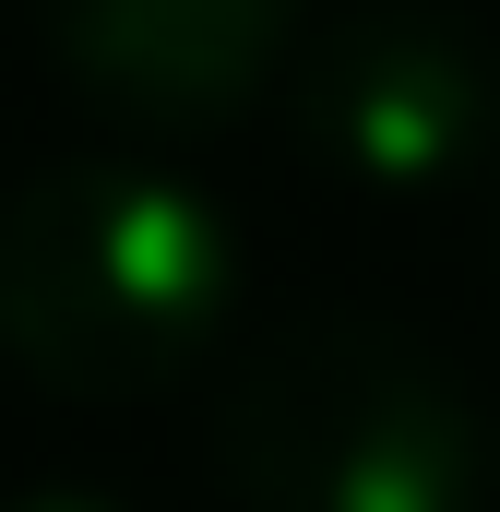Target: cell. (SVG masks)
Returning a JSON list of instances; mask_svg holds the SVG:
<instances>
[{
	"label": "cell",
	"mask_w": 500,
	"mask_h": 512,
	"mask_svg": "<svg viewBox=\"0 0 500 512\" xmlns=\"http://www.w3.org/2000/svg\"><path fill=\"white\" fill-rule=\"evenodd\" d=\"M215 465L239 512H477L489 489L453 358L370 310L262 334L215 393Z\"/></svg>",
	"instance_id": "2"
},
{
	"label": "cell",
	"mask_w": 500,
	"mask_h": 512,
	"mask_svg": "<svg viewBox=\"0 0 500 512\" xmlns=\"http://www.w3.org/2000/svg\"><path fill=\"white\" fill-rule=\"evenodd\" d=\"M298 155L370 203H429L500 167V48L465 12L370 0L286 72Z\"/></svg>",
	"instance_id": "3"
},
{
	"label": "cell",
	"mask_w": 500,
	"mask_h": 512,
	"mask_svg": "<svg viewBox=\"0 0 500 512\" xmlns=\"http://www.w3.org/2000/svg\"><path fill=\"white\" fill-rule=\"evenodd\" d=\"M239 322V227L131 155L36 167L0 203V346L72 405L191 382Z\"/></svg>",
	"instance_id": "1"
},
{
	"label": "cell",
	"mask_w": 500,
	"mask_h": 512,
	"mask_svg": "<svg viewBox=\"0 0 500 512\" xmlns=\"http://www.w3.org/2000/svg\"><path fill=\"white\" fill-rule=\"evenodd\" d=\"M310 0H48L60 84L131 131H227L286 84Z\"/></svg>",
	"instance_id": "4"
},
{
	"label": "cell",
	"mask_w": 500,
	"mask_h": 512,
	"mask_svg": "<svg viewBox=\"0 0 500 512\" xmlns=\"http://www.w3.org/2000/svg\"><path fill=\"white\" fill-rule=\"evenodd\" d=\"M0 512H131V501H108V489H24V501H0Z\"/></svg>",
	"instance_id": "5"
}]
</instances>
